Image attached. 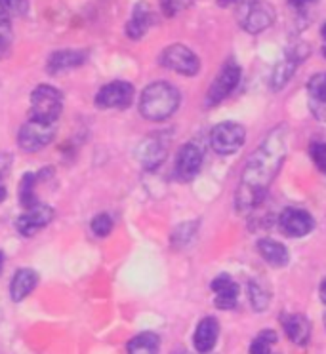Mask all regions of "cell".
<instances>
[{
    "mask_svg": "<svg viewBox=\"0 0 326 354\" xmlns=\"http://www.w3.org/2000/svg\"><path fill=\"white\" fill-rule=\"evenodd\" d=\"M287 156V130L273 128L242 168L235 204L239 214H250L262 204Z\"/></svg>",
    "mask_w": 326,
    "mask_h": 354,
    "instance_id": "cell-1",
    "label": "cell"
},
{
    "mask_svg": "<svg viewBox=\"0 0 326 354\" xmlns=\"http://www.w3.org/2000/svg\"><path fill=\"white\" fill-rule=\"evenodd\" d=\"M181 103V93L170 82H151L143 88L140 97V115L149 122H164L176 115Z\"/></svg>",
    "mask_w": 326,
    "mask_h": 354,
    "instance_id": "cell-2",
    "label": "cell"
},
{
    "mask_svg": "<svg viewBox=\"0 0 326 354\" xmlns=\"http://www.w3.org/2000/svg\"><path fill=\"white\" fill-rule=\"evenodd\" d=\"M63 93L50 84L37 86L31 93V118L44 124H55L62 116Z\"/></svg>",
    "mask_w": 326,
    "mask_h": 354,
    "instance_id": "cell-3",
    "label": "cell"
},
{
    "mask_svg": "<svg viewBox=\"0 0 326 354\" xmlns=\"http://www.w3.org/2000/svg\"><path fill=\"white\" fill-rule=\"evenodd\" d=\"M172 143L170 131H153L149 133L147 138L141 141L138 149H136V158L140 160V164L145 169H156L161 168L164 160L168 158Z\"/></svg>",
    "mask_w": 326,
    "mask_h": 354,
    "instance_id": "cell-4",
    "label": "cell"
},
{
    "mask_svg": "<svg viewBox=\"0 0 326 354\" xmlns=\"http://www.w3.org/2000/svg\"><path fill=\"white\" fill-rule=\"evenodd\" d=\"M246 141V130L244 126L233 120L216 124L210 131V145L214 149V153L221 156L239 153Z\"/></svg>",
    "mask_w": 326,
    "mask_h": 354,
    "instance_id": "cell-5",
    "label": "cell"
},
{
    "mask_svg": "<svg viewBox=\"0 0 326 354\" xmlns=\"http://www.w3.org/2000/svg\"><path fill=\"white\" fill-rule=\"evenodd\" d=\"M241 65L235 62H227L219 69L216 78L212 80V84H210L208 92H206V105L208 107H217L219 103H224L237 90V86L241 82Z\"/></svg>",
    "mask_w": 326,
    "mask_h": 354,
    "instance_id": "cell-6",
    "label": "cell"
},
{
    "mask_svg": "<svg viewBox=\"0 0 326 354\" xmlns=\"http://www.w3.org/2000/svg\"><path fill=\"white\" fill-rule=\"evenodd\" d=\"M55 138V124H44L40 120H27L17 131V145L25 153H39L46 149Z\"/></svg>",
    "mask_w": 326,
    "mask_h": 354,
    "instance_id": "cell-7",
    "label": "cell"
},
{
    "mask_svg": "<svg viewBox=\"0 0 326 354\" xmlns=\"http://www.w3.org/2000/svg\"><path fill=\"white\" fill-rule=\"evenodd\" d=\"M159 62L163 67L178 73L181 77H194L201 71L199 55L183 44H172V46L164 48Z\"/></svg>",
    "mask_w": 326,
    "mask_h": 354,
    "instance_id": "cell-8",
    "label": "cell"
},
{
    "mask_svg": "<svg viewBox=\"0 0 326 354\" xmlns=\"http://www.w3.org/2000/svg\"><path fill=\"white\" fill-rule=\"evenodd\" d=\"M136 90L126 80H113L109 84L101 86L100 92L96 93V107L98 109H128L132 105Z\"/></svg>",
    "mask_w": 326,
    "mask_h": 354,
    "instance_id": "cell-9",
    "label": "cell"
},
{
    "mask_svg": "<svg viewBox=\"0 0 326 354\" xmlns=\"http://www.w3.org/2000/svg\"><path fill=\"white\" fill-rule=\"evenodd\" d=\"M241 27L250 35H257L269 29L275 21V10L269 2L264 0H252L248 4H244L241 12Z\"/></svg>",
    "mask_w": 326,
    "mask_h": 354,
    "instance_id": "cell-10",
    "label": "cell"
},
{
    "mask_svg": "<svg viewBox=\"0 0 326 354\" xmlns=\"http://www.w3.org/2000/svg\"><path fill=\"white\" fill-rule=\"evenodd\" d=\"M279 229L288 239H303L315 229V219L307 209L303 208H284L279 216Z\"/></svg>",
    "mask_w": 326,
    "mask_h": 354,
    "instance_id": "cell-11",
    "label": "cell"
},
{
    "mask_svg": "<svg viewBox=\"0 0 326 354\" xmlns=\"http://www.w3.org/2000/svg\"><path fill=\"white\" fill-rule=\"evenodd\" d=\"M204 164V153L197 143H185L179 147L176 160H174V176L179 181H193L201 174Z\"/></svg>",
    "mask_w": 326,
    "mask_h": 354,
    "instance_id": "cell-12",
    "label": "cell"
},
{
    "mask_svg": "<svg viewBox=\"0 0 326 354\" xmlns=\"http://www.w3.org/2000/svg\"><path fill=\"white\" fill-rule=\"evenodd\" d=\"M52 219H54V208L40 202L39 206L25 209V214L17 217L16 229L21 236H35L46 225L52 223Z\"/></svg>",
    "mask_w": 326,
    "mask_h": 354,
    "instance_id": "cell-13",
    "label": "cell"
},
{
    "mask_svg": "<svg viewBox=\"0 0 326 354\" xmlns=\"http://www.w3.org/2000/svg\"><path fill=\"white\" fill-rule=\"evenodd\" d=\"M210 288H212V292L216 295L214 297V305L219 310H233L239 305L241 288H239V284L227 272H221V274L214 277Z\"/></svg>",
    "mask_w": 326,
    "mask_h": 354,
    "instance_id": "cell-14",
    "label": "cell"
},
{
    "mask_svg": "<svg viewBox=\"0 0 326 354\" xmlns=\"http://www.w3.org/2000/svg\"><path fill=\"white\" fill-rule=\"evenodd\" d=\"M305 55H307V48H294V50H290L279 63H277V67L273 69L271 75V88L277 92V90H282L284 86L290 82V78L294 77V73L300 67V63L305 59Z\"/></svg>",
    "mask_w": 326,
    "mask_h": 354,
    "instance_id": "cell-15",
    "label": "cell"
},
{
    "mask_svg": "<svg viewBox=\"0 0 326 354\" xmlns=\"http://www.w3.org/2000/svg\"><path fill=\"white\" fill-rule=\"evenodd\" d=\"M219 339V322L214 316H204L199 320L193 333V346L199 354H210L216 348Z\"/></svg>",
    "mask_w": 326,
    "mask_h": 354,
    "instance_id": "cell-16",
    "label": "cell"
},
{
    "mask_svg": "<svg viewBox=\"0 0 326 354\" xmlns=\"http://www.w3.org/2000/svg\"><path fill=\"white\" fill-rule=\"evenodd\" d=\"M309 113L318 122H326V73H317L307 82Z\"/></svg>",
    "mask_w": 326,
    "mask_h": 354,
    "instance_id": "cell-17",
    "label": "cell"
},
{
    "mask_svg": "<svg viewBox=\"0 0 326 354\" xmlns=\"http://www.w3.org/2000/svg\"><path fill=\"white\" fill-rule=\"evenodd\" d=\"M280 326L290 343L298 346H305L309 343L311 322L307 320V316L300 315V313H288V315L280 316Z\"/></svg>",
    "mask_w": 326,
    "mask_h": 354,
    "instance_id": "cell-18",
    "label": "cell"
},
{
    "mask_svg": "<svg viewBox=\"0 0 326 354\" xmlns=\"http://www.w3.org/2000/svg\"><path fill=\"white\" fill-rule=\"evenodd\" d=\"M86 59H88V54L84 50H57L48 57L46 71L50 75H62L65 71L84 65Z\"/></svg>",
    "mask_w": 326,
    "mask_h": 354,
    "instance_id": "cell-19",
    "label": "cell"
},
{
    "mask_svg": "<svg viewBox=\"0 0 326 354\" xmlns=\"http://www.w3.org/2000/svg\"><path fill=\"white\" fill-rule=\"evenodd\" d=\"M256 250L260 257L264 259L267 265H271L275 269H282L287 267L288 261H290V254H288L287 246L279 242V240L269 239V236H264L256 242Z\"/></svg>",
    "mask_w": 326,
    "mask_h": 354,
    "instance_id": "cell-20",
    "label": "cell"
},
{
    "mask_svg": "<svg viewBox=\"0 0 326 354\" xmlns=\"http://www.w3.org/2000/svg\"><path fill=\"white\" fill-rule=\"evenodd\" d=\"M155 21L153 10L149 8V4L145 2H138L132 10V16L126 24V37L132 40H140L145 37V32L149 31V27Z\"/></svg>",
    "mask_w": 326,
    "mask_h": 354,
    "instance_id": "cell-21",
    "label": "cell"
},
{
    "mask_svg": "<svg viewBox=\"0 0 326 354\" xmlns=\"http://www.w3.org/2000/svg\"><path fill=\"white\" fill-rule=\"evenodd\" d=\"M39 284V274L33 269H17L10 282V299L14 303H21L33 293Z\"/></svg>",
    "mask_w": 326,
    "mask_h": 354,
    "instance_id": "cell-22",
    "label": "cell"
},
{
    "mask_svg": "<svg viewBox=\"0 0 326 354\" xmlns=\"http://www.w3.org/2000/svg\"><path fill=\"white\" fill-rule=\"evenodd\" d=\"M159 351H161V337L155 331H141L134 335L126 345V354H159Z\"/></svg>",
    "mask_w": 326,
    "mask_h": 354,
    "instance_id": "cell-23",
    "label": "cell"
},
{
    "mask_svg": "<svg viewBox=\"0 0 326 354\" xmlns=\"http://www.w3.org/2000/svg\"><path fill=\"white\" fill-rule=\"evenodd\" d=\"M37 179H39V177L35 176L33 171H27V174L21 177V181H19V193L17 194H19V204H21L25 209H31L40 204L39 198H37V194H35Z\"/></svg>",
    "mask_w": 326,
    "mask_h": 354,
    "instance_id": "cell-24",
    "label": "cell"
},
{
    "mask_svg": "<svg viewBox=\"0 0 326 354\" xmlns=\"http://www.w3.org/2000/svg\"><path fill=\"white\" fill-rule=\"evenodd\" d=\"M277 341H279V333L275 330L260 331L250 343V354H273V345Z\"/></svg>",
    "mask_w": 326,
    "mask_h": 354,
    "instance_id": "cell-25",
    "label": "cell"
},
{
    "mask_svg": "<svg viewBox=\"0 0 326 354\" xmlns=\"http://www.w3.org/2000/svg\"><path fill=\"white\" fill-rule=\"evenodd\" d=\"M248 299L252 308L256 310V313H262L265 308L269 307V301H271V295H269V290L264 288V286L256 282V280H252L248 284Z\"/></svg>",
    "mask_w": 326,
    "mask_h": 354,
    "instance_id": "cell-26",
    "label": "cell"
},
{
    "mask_svg": "<svg viewBox=\"0 0 326 354\" xmlns=\"http://www.w3.org/2000/svg\"><path fill=\"white\" fill-rule=\"evenodd\" d=\"M197 231H199V221H189V223L179 225L178 229L172 232V244L178 248L187 246L194 239Z\"/></svg>",
    "mask_w": 326,
    "mask_h": 354,
    "instance_id": "cell-27",
    "label": "cell"
},
{
    "mask_svg": "<svg viewBox=\"0 0 326 354\" xmlns=\"http://www.w3.org/2000/svg\"><path fill=\"white\" fill-rule=\"evenodd\" d=\"M113 227H115V221H113V217L109 216V214H98V216H93V219L90 221V229H92V232L98 239H105V236H109L111 231H113Z\"/></svg>",
    "mask_w": 326,
    "mask_h": 354,
    "instance_id": "cell-28",
    "label": "cell"
},
{
    "mask_svg": "<svg viewBox=\"0 0 326 354\" xmlns=\"http://www.w3.org/2000/svg\"><path fill=\"white\" fill-rule=\"evenodd\" d=\"M309 156L313 164L317 166L320 174L326 176V143L325 141H313L309 145Z\"/></svg>",
    "mask_w": 326,
    "mask_h": 354,
    "instance_id": "cell-29",
    "label": "cell"
},
{
    "mask_svg": "<svg viewBox=\"0 0 326 354\" xmlns=\"http://www.w3.org/2000/svg\"><path fill=\"white\" fill-rule=\"evenodd\" d=\"M159 2H161V12L166 17L178 16L179 12H183L191 4V0H159Z\"/></svg>",
    "mask_w": 326,
    "mask_h": 354,
    "instance_id": "cell-30",
    "label": "cell"
},
{
    "mask_svg": "<svg viewBox=\"0 0 326 354\" xmlns=\"http://www.w3.org/2000/svg\"><path fill=\"white\" fill-rule=\"evenodd\" d=\"M0 6L10 16H25L29 12V0H0Z\"/></svg>",
    "mask_w": 326,
    "mask_h": 354,
    "instance_id": "cell-31",
    "label": "cell"
},
{
    "mask_svg": "<svg viewBox=\"0 0 326 354\" xmlns=\"http://www.w3.org/2000/svg\"><path fill=\"white\" fill-rule=\"evenodd\" d=\"M14 166V156L8 153H0V185H4V177L8 176V171Z\"/></svg>",
    "mask_w": 326,
    "mask_h": 354,
    "instance_id": "cell-32",
    "label": "cell"
},
{
    "mask_svg": "<svg viewBox=\"0 0 326 354\" xmlns=\"http://www.w3.org/2000/svg\"><path fill=\"white\" fill-rule=\"evenodd\" d=\"M0 35L4 39H12V24H10V14L0 6Z\"/></svg>",
    "mask_w": 326,
    "mask_h": 354,
    "instance_id": "cell-33",
    "label": "cell"
},
{
    "mask_svg": "<svg viewBox=\"0 0 326 354\" xmlns=\"http://www.w3.org/2000/svg\"><path fill=\"white\" fill-rule=\"evenodd\" d=\"M317 0H288V4H290V8L294 10H305L309 8V6H313Z\"/></svg>",
    "mask_w": 326,
    "mask_h": 354,
    "instance_id": "cell-34",
    "label": "cell"
},
{
    "mask_svg": "<svg viewBox=\"0 0 326 354\" xmlns=\"http://www.w3.org/2000/svg\"><path fill=\"white\" fill-rule=\"evenodd\" d=\"M8 46H10V40L4 39V37L0 35V59L6 55V52H8Z\"/></svg>",
    "mask_w": 326,
    "mask_h": 354,
    "instance_id": "cell-35",
    "label": "cell"
},
{
    "mask_svg": "<svg viewBox=\"0 0 326 354\" xmlns=\"http://www.w3.org/2000/svg\"><path fill=\"white\" fill-rule=\"evenodd\" d=\"M217 6H221V8H229V6H235V4H239L241 0H216Z\"/></svg>",
    "mask_w": 326,
    "mask_h": 354,
    "instance_id": "cell-36",
    "label": "cell"
},
{
    "mask_svg": "<svg viewBox=\"0 0 326 354\" xmlns=\"http://www.w3.org/2000/svg\"><path fill=\"white\" fill-rule=\"evenodd\" d=\"M318 295H320V301L326 305V278H323L320 282V288H318Z\"/></svg>",
    "mask_w": 326,
    "mask_h": 354,
    "instance_id": "cell-37",
    "label": "cell"
},
{
    "mask_svg": "<svg viewBox=\"0 0 326 354\" xmlns=\"http://www.w3.org/2000/svg\"><path fill=\"white\" fill-rule=\"evenodd\" d=\"M320 39H323V55L326 57V24H323L320 27Z\"/></svg>",
    "mask_w": 326,
    "mask_h": 354,
    "instance_id": "cell-38",
    "label": "cell"
},
{
    "mask_svg": "<svg viewBox=\"0 0 326 354\" xmlns=\"http://www.w3.org/2000/svg\"><path fill=\"white\" fill-rule=\"evenodd\" d=\"M6 194H8V193H6V187L0 185V204L6 201Z\"/></svg>",
    "mask_w": 326,
    "mask_h": 354,
    "instance_id": "cell-39",
    "label": "cell"
},
{
    "mask_svg": "<svg viewBox=\"0 0 326 354\" xmlns=\"http://www.w3.org/2000/svg\"><path fill=\"white\" fill-rule=\"evenodd\" d=\"M2 269H4V254L0 252V274H2Z\"/></svg>",
    "mask_w": 326,
    "mask_h": 354,
    "instance_id": "cell-40",
    "label": "cell"
},
{
    "mask_svg": "<svg viewBox=\"0 0 326 354\" xmlns=\"http://www.w3.org/2000/svg\"><path fill=\"white\" fill-rule=\"evenodd\" d=\"M325 326H326V316H325Z\"/></svg>",
    "mask_w": 326,
    "mask_h": 354,
    "instance_id": "cell-41",
    "label": "cell"
}]
</instances>
